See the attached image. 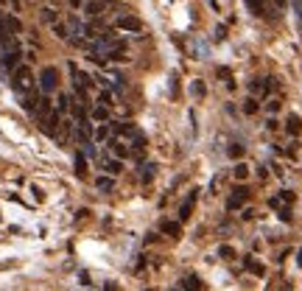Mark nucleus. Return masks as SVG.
<instances>
[{"instance_id": "f257e3e1", "label": "nucleus", "mask_w": 302, "mask_h": 291, "mask_svg": "<svg viewBox=\"0 0 302 291\" xmlns=\"http://www.w3.org/2000/svg\"><path fill=\"white\" fill-rule=\"evenodd\" d=\"M14 87H17L20 92H28L31 90V84H34V79H31V70L28 67H17V70H14Z\"/></svg>"}, {"instance_id": "f03ea898", "label": "nucleus", "mask_w": 302, "mask_h": 291, "mask_svg": "<svg viewBox=\"0 0 302 291\" xmlns=\"http://www.w3.org/2000/svg\"><path fill=\"white\" fill-rule=\"evenodd\" d=\"M109 9H112V0H90L84 6V12H87V17H101Z\"/></svg>"}, {"instance_id": "7ed1b4c3", "label": "nucleus", "mask_w": 302, "mask_h": 291, "mask_svg": "<svg viewBox=\"0 0 302 291\" xmlns=\"http://www.w3.org/2000/svg\"><path fill=\"white\" fill-rule=\"evenodd\" d=\"M246 199H249V190L246 188H235V193L227 199V210H238V207H241Z\"/></svg>"}, {"instance_id": "20e7f679", "label": "nucleus", "mask_w": 302, "mask_h": 291, "mask_svg": "<svg viewBox=\"0 0 302 291\" xmlns=\"http://www.w3.org/2000/svg\"><path fill=\"white\" fill-rule=\"evenodd\" d=\"M115 25H118L121 31H134V34H137V31L143 28V23H140L137 17H132V14H129V17H118V20H115Z\"/></svg>"}, {"instance_id": "39448f33", "label": "nucleus", "mask_w": 302, "mask_h": 291, "mask_svg": "<svg viewBox=\"0 0 302 291\" xmlns=\"http://www.w3.org/2000/svg\"><path fill=\"white\" fill-rule=\"evenodd\" d=\"M54 87H56V70H54V67H45V70H42V90L51 92Z\"/></svg>"}, {"instance_id": "423d86ee", "label": "nucleus", "mask_w": 302, "mask_h": 291, "mask_svg": "<svg viewBox=\"0 0 302 291\" xmlns=\"http://www.w3.org/2000/svg\"><path fill=\"white\" fill-rule=\"evenodd\" d=\"M193 202H196V193H190V196L185 199V205L179 207V218H182V221H185V218H190V210H193Z\"/></svg>"}, {"instance_id": "0eeeda50", "label": "nucleus", "mask_w": 302, "mask_h": 291, "mask_svg": "<svg viewBox=\"0 0 302 291\" xmlns=\"http://www.w3.org/2000/svg\"><path fill=\"white\" fill-rule=\"evenodd\" d=\"M104 168H107L109 174H121L123 165H121V160H104Z\"/></svg>"}, {"instance_id": "6e6552de", "label": "nucleus", "mask_w": 302, "mask_h": 291, "mask_svg": "<svg viewBox=\"0 0 302 291\" xmlns=\"http://www.w3.org/2000/svg\"><path fill=\"white\" fill-rule=\"evenodd\" d=\"M54 34L59 36V39H67V36H70V25H65V23H54Z\"/></svg>"}, {"instance_id": "1a4fd4ad", "label": "nucleus", "mask_w": 302, "mask_h": 291, "mask_svg": "<svg viewBox=\"0 0 302 291\" xmlns=\"http://www.w3.org/2000/svg\"><path fill=\"white\" fill-rule=\"evenodd\" d=\"M109 149H112L118 157H126V146H123L121 140H109Z\"/></svg>"}, {"instance_id": "9d476101", "label": "nucleus", "mask_w": 302, "mask_h": 291, "mask_svg": "<svg viewBox=\"0 0 302 291\" xmlns=\"http://www.w3.org/2000/svg\"><path fill=\"white\" fill-rule=\"evenodd\" d=\"M163 232H168V235H179V224H176V221H163Z\"/></svg>"}, {"instance_id": "9b49d317", "label": "nucleus", "mask_w": 302, "mask_h": 291, "mask_svg": "<svg viewBox=\"0 0 302 291\" xmlns=\"http://www.w3.org/2000/svg\"><path fill=\"white\" fill-rule=\"evenodd\" d=\"M95 188H98V190H112V179H107V176H98V179H95Z\"/></svg>"}, {"instance_id": "f8f14e48", "label": "nucleus", "mask_w": 302, "mask_h": 291, "mask_svg": "<svg viewBox=\"0 0 302 291\" xmlns=\"http://www.w3.org/2000/svg\"><path fill=\"white\" fill-rule=\"evenodd\" d=\"M92 118H95V121H107V118H109L107 107H104V104H101V107H98V109H95V112H92Z\"/></svg>"}, {"instance_id": "ddd939ff", "label": "nucleus", "mask_w": 302, "mask_h": 291, "mask_svg": "<svg viewBox=\"0 0 302 291\" xmlns=\"http://www.w3.org/2000/svg\"><path fill=\"white\" fill-rule=\"evenodd\" d=\"M6 25H9V31H20V20L17 17H6Z\"/></svg>"}, {"instance_id": "4468645a", "label": "nucleus", "mask_w": 302, "mask_h": 291, "mask_svg": "<svg viewBox=\"0 0 302 291\" xmlns=\"http://www.w3.org/2000/svg\"><path fill=\"white\" fill-rule=\"evenodd\" d=\"M182 285H185V288H202V283H199V280H196V277H187V280H185V283H182Z\"/></svg>"}, {"instance_id": "2eb2a0df", "label": "nucleus", "mask_w": 302, "mask_h": 291, "mask_svg": "<svg viewBox=\"0 0 302 291\" xmlns=\"http://www.w3.org/2000/svg\"><path fill=\"white\" fill-rule=\"evenodd\" d=\"M246 174H249L246 165H235V176H238V179H246Z\"/></svg>"}, {"instance_id": "dca6fc26", "label": "nucleus", "mask_w": 302, "mask_h": 291, "mask_svg": "<svg viewBox=\"0 0 302 291\" xmlns=\"http://www.w3.org/2000/svg\"><path fill=\"white\" fill-rule=\"evenodd\" d=\"M246 269H249V272H255V274H263V266H258L255 261H246Z\"/></svg>"}, {"instance_id": "f3484780", "label": "nucleus", "mask_w": 302, "mask_h": 291, "mask_svg": "<svg viewBox=\"0 0 302 291\" xmlns=\"http://www.w3.org/2000/svg\"><path fill=\"white\" fill-rule=\"evenodd\" d=\"M193 95H205V84L202 81H193Z\"/></svg>"}, {"instance_id": "a211bd4d", "label": "nucleus", "mask_w": 302, "mask_h": 291, "mask_svg": "<svg viewBox=\"0 0 302 291\" xmlns=\"http://www.w3.org/2000/svg\"><path fill=\"white\" fill-rule=\"evenodd\" d=\"M98 101H101L104 107H109V104H112V95H109V92H101V95H98Z\"/></svg>"}, {"instance_id": "6ab92c4d", "label": "nucleus", "mask_w": 302, "mask_h": 291, "mask_svg": "<svg viewBox=\"0 0 302 291\" xmlns=\"http://www.w3.org/2000/svg\"><path fill=\"white\" fill-rule=\"evenodd\" d=\"M249 6H252L255 12H263V0H249Z\"/></svg>"}, {"instance_id": "aec40b11", "label": "nucleus", "mask_w": 302, "mask_h": 291, "mask_svg": "<svg viewBox=\"0 0 302 291\" xmlns=\"http://www.w3.org/2000/svg\"><path fill=\"white\" fill-rule=\"evenodd\" d=\"M109 137V126H101L98 129V140H107Z\"/></svg>"}, {"instance_id": "412c9836", "label": "nucleus", "mask_w": 302, "mask_h": 291, "mask_svg": "<svg viewBox=\"0 0 302 291\" xmlns=\"http://www.w3.org/2000/svg\"><path fill=\"white\" fill-rule=\"evenodd\" d=\"M42 17H45V20H48V23H54V20H56L54 9H45V14H42Z\"/></svg>"}, {"instance_id": "4be33fe9", "label": "nucleus", "mask_w": 302, "mask_h": 291, "mask_svg": "<svg viewBox=\"0 0 302 291\" xmlns=\"http://www.w3.org/2000/svg\"><path fill=\"white\" fill-rule=\"evenodd\" d=\"M218 252H221V255H224V258H232V255H235V252H232V249H230V247H221V249H218Z\"/></svg>"}, {"instance_id": "5701e85b", "label": "nucleus", "mask_w": 302, "mask_h": 291, "mask_svg": "<svg viewBox=\"0 0 302 291\" xmlns=\"http://www.w3.org/2000/svg\"><path fill=\"white\" fill-rule=\"evenodd\" d=\"M65 109H67V98L62 95V98H59V112H65Z\"/></svg>"}, {"instance_id": "b1692460", "label": "nucleus", "mask_w": 302, "mask_h": 291, "mask_svg": "<svg viewBox=\"0 0 302 291\" xmlns=\"http://www.w3.org/2000/svg\"><path fill=\"white\" fill-rule=\"evenodd\" d=\"M70 6L73 9H81V0H70Z\"/></svg>"}, {"instance_id": "393cba45", "label": "nucleus", "mask_w": 302, "mask_h": 291, "mask_svg": "<svg viewBox=\"0 0 302 291\" xmlns=\"http://www.w3.org/2000/svg\"><path fill=\"white\" fill-rule=\"evenodd\" d=\"M299 266H302V252H299Z\"/></svg>"}]
</instances>
